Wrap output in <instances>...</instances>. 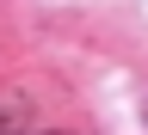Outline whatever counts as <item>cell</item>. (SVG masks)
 <instances>
[{
	"mask_svg": "<svg viewBox=\"0 0 148 135\" xmlns=\"http://www.w3.org/2000/svg\"><path fill=\"white\" fill-rule=\"evenodd\" d=\"M0 135H18V117H12V111H0Z\"/></svg>",
	"mask_w": 148,
	"mask_h": 135,
	"instance_id": "obj_1",
	"label": "cell"
}]
</instances>
